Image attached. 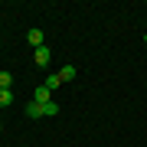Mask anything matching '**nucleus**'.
<instances>
[{
	"label": "nucleus",
	"mask_w": 147,
	"mask_h": 147,
	"mask_svg": "<svg viewBox=\"0 0 147 147\" xmlns=\"http://www.w3.org/2000/svg\"><path fill=\"white\" fill-rule=\"evenodd\" d=\"M33 62H36L39 69H46L49 65V46H39L36 53H33Z\"/></svg>",
	"instance_id": "f257e3e1"
},
{
	"label": "nucleus",
	"mask_w": 147,
	"mask_h": 147,
	"mask_svg": "<svg viewBox=\"0 0 147 147\" xmlns=\"http://www.w3.org/2000/svg\"><path fill=\"white\" fill-rule=\"evenodd\" d=\"M33 101H39V105H46V101H53V92H49L46 85H39V88L33 92Z\"/></svg>",
	"instance_id": "f03ea898"
},
{
	"label": "nucleus",
	"mask_w": 147,
	"mask_h": 147,
	"mask_svg": "<svg viewBox=\"0 0 147 147\" xmlns=\"http://www.w3.org/2000/svg\"><path fill=\"white\" fill-rule=\"evenodd\" d=\"M26 39H30V46H33V49H39V46H42V30L33 26V30L26 33Z\"/></svg>",
	"instance_id": "7ed1b4c3"
},
{
	"label": "nucleus",
	"mask_w": 147,
	"mask_h": 147,
	"mask_svg": "<svg viewBox=\"0 0 147 147\" xmlns=\"http://www.w3.org/2000/svg\"><path fill=\"white\" fill-rule=\"evenodd\" d=\"M26 118H42V105L39 101H30L26 105Z\"/></svg>",
	"instance_id": "20e7f679"
},
{
	"label": "nucleus",
	"mask_w": 147,
	"mask_h": 147,
	"mask_svg": "<svg viewBox=\"0 0 147 147\" xmlns=\"http://www.w3.org/2000/svg\"><path fill=\"white\" fill-rule=\"evenodd\" d=\"M75 75H79V72H75V65H65L62 72H59V79H62V82H72Z\"/></svg>",
	"instance_id": "39448f33"
},
{
	"label": "nucleus",
	"mask_w": 147,
	"mask_h": 147,
	"mask_svg": "<svg viewBox=\"0 0 147 147\" xmlns=\"http://www.w3.org/2000/svg\"><path fill=\"white\" fill-rule=\"evenodd\" d=\"M53 115H59V105L56 101H46V105H42V118H53Z\"/></svg>",
	"instance_id": "423d86ee"
},
{
	"label": "nucleus",
	"mask_w": 147,
	"mask_h": 147,
	"mask_svg": "<svg viewBox=\"0 0 147 147\" xmlns=\"http://www.w3.org/2000/svg\"><path fill=\"white\" fill-rule=\"evenodd\" d=\"M10 101H13V92L10 88H0V108H7Z\"/></svg>",
	"instance_id": "0eeeda50"
},
{
	"label": "nucleus",
	"mask_w": 147,
	"mask_h": 147,
	"mask_svg": "<svg viewBox=\"0 0 147 147\" xmlns=\"http://www.w3.org/2000/svg\"><path fill=\"white\" fill-rule=\"evenodd\" d=\"M0 88H13V75L10 72H0Z\"/></svg>",
	"instance_id": "6e6552de"
},
{
	"label": "nucleus",
	"mask_w": 147,
	"mask_h": 147,
	"mask_svg": "<svg viewBox=\"0 0 147 147\" xmlns=\"http://www.w3.org/2000/svg\"><path fill=\"white\" fill-rule=\"evenodd\" d=\"M59 85H62V79H59V75H49V79H46V88H49V92H56Z\"/></svg>",
	"instance_id": "1a4fd4ad"
},
{
	"label": "nucleus",
	"mask_w": 147,
	"mask_h": 147,
	"mask_svg": "<svg viewBox=\"0 0 147 147\" xmlns=\"http://www.w3.org/2000/svg\"><path fill=\"white\" fill-rule=\"evenodd\" d=\"M144 39H147V36H144Z\"/></svg>",
	"instance_id": "9d476101"
}]
</instances>
